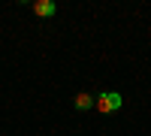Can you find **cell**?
Listing matches in <instances>:
<instances>
[{"mask_svg":"<svg viewBox=\"0 0 151 136\" xmlns=\"http://www.w3.org/2000/svg\"><path fill=\"white\" fill-rule=\"evenodd\" d=\"M94 103H97V97L94 94H76V100H73V106L79 109V112H88V109H94Z\"/></svg>","mask_w":151,"mask_h":136,"instance_id":"cell-3","label":"cell"},{"mask_svg":"<svg viewBox=\"0 0 151 136\" xmlns=\"http://www.w3.org/2000/svg\"><path fill=\"white\" fill-rule=\"evenodd\" d=\"M124 103V97L118 91H103V94H97V112H103V115H112V112H118Z\"/></svg>","mask_w":151,"mask_h":136,"instance_id":"cell-1","label":"cell"},{"mask_svg":"<svg viewBox=\"0 0 151 136\" xmlns=\"http://www.w3.org/2000/svg\"><path fill=\"white\" fill-rule=\"evenodd\" d=\"M33 12H36L40 18H52L55 12H58V3H55V0H36V3H33Z\"/></svg>","mask_w":151,"mask_h":136,"instance_id":"cell-2","label":"cell"}]
</instances>
